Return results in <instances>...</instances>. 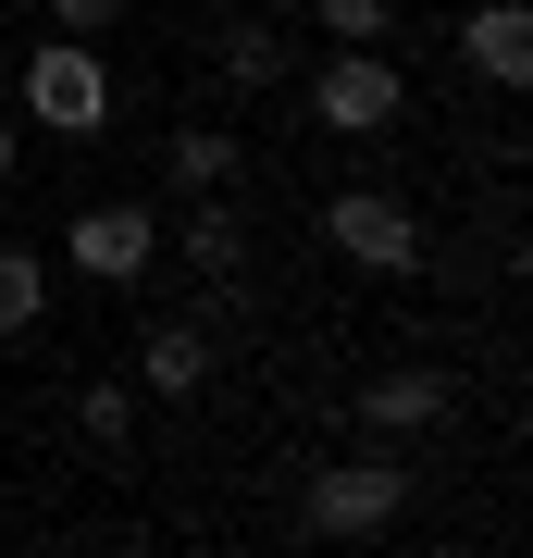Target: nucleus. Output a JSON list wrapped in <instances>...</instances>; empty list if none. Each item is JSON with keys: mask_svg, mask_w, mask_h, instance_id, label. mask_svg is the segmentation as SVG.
I'll return each mask as SVG.
<instances>
[{"mask_svg": "<svg viewBox=\"0 0 533 558\" xmlns=\"http://www.w3.org/2000/svg\"><path fill=\"white\" fill-rule=\"evenodd\" d=\"M459 62H472L484 87H533V13L521 0H472V13H459Z\"/></svg>", "mask_w": 533, "mask_h": 558, "instance_id": "nucleus-6", "label": "nucleus"}, {"mask_svg": "<svg viewBox=\"0 0 533 558\" xmlns=\"http://www.w3.org/2000/svg\"><path fill=\"white\" fill-rule=\"evenodd\" d=\"M397 497H410V472H397V459H348V472L311 484V534H385Z\"/></svg>", "mask_w": 533, "mask_h": 558, "instance_id": "nucleus-5", "label": "nucleus"}, {"mask_svg": "<svg viewBox=\"0 0 533 558\" xmlns=\"http://www.w3.org/2000/svg\"><path fill=\"white\" fill-rule=\"evenodd\" d=\"M38 311H50V260L38 248H0V336H25Z\"/></svg>", "mask_w": 533, "mask_h": 558, "instance_id": "nucleus-10", "label": "nucleus"}, {"mask_svg": "<svg viewBox=\"0 0 533 558\" xmlns=\"http://www.w3.org/2000/svg\"><path fill=\"white\" fill-rule=\"evenodd\" d=\"M397 112H410V75L385 62V38H373V50H336V62L311 75V124H336V137H385Z\"/></svg>", "mask_w": 533, "mask_h": 558, "instance_id": "nucleus-2", "label": "nucleus"}, {"mask_svg": "<svg viewBox=\"0 0 533 558\" xmlns=\"http://www.w3.org/2000/svg\"><path fill=\"white\" fill-rule=\"evenodd\" d=\"M161 174H174V186H198V199H211V186H237V174H249V149L223 137V124H174V149H161Z\"/></svg>", "mask_w": 533, "mask_h": 558, "instance_id": "nucleus-9", "label": "nucleus"}, {"mask_svg": "<svg viewBox=\"0 0 533 558\" xmlns=\"http://www.w3.org/2000/svg\"><path fill=\"white\" fill-rule=\"evenodd\" d=\"M323 236H336L360 274H422V223L385 199V186H336L323 199Z\"/></svg>", "mask_w": 533, "mask_h": 558, "instance_id": "nucleus-3", "label": "nucleus"}, {"mask_svg": "<svg viewBox=\"0 0 533 558\" xmlns=\"http://www.w3.org/2000/svg\"><path fill=\"white\" fill-rule=\"evenodd\" d=\"M0 174H13V124H0Z\"/></svg>", "mask_w": 533, "mask_h": 558, "instance_id": "nucleus-16", "label": "nucleus"}, {"mask_svg": "<svg viewBox=\"0 0 533 558\" xmlns=\"http://www.w3.org/2000/svg\"><path fill=\"white\" fill-rule=\"evenodd\" d=\"M25 112H38L50 137H99V124H112V62L50 25V38L25 50Z\"/></svg>", "mask_w": 533, "mask_h": 558, "instance_id": "nucleus-1", "label": "nucleus"}, {"mask_svg": "<svg viewBox=\"0 0 533 558\" xmlns=\"http://www.w3.org/2000/svg\"><path fill=\"white\" fill-rule=\"evenodd\" d=\"M385 25H397V0H323V38L336 50H373Z\"/></svg>", "mask_w": 533, "mask_h": 558, "instance_id": "nucleus-13", "label": "nucleus"}, {"mask_svg": "<svg viewBox=\"0 0 533 558\" xmlns=\"http://www.w3.org/2000/svg\"><path fill=\"white\" fill-rule=\"evenodd\" d=\"M447 422V373H373L360 385V435H422Z\"/></svg>", "mask_w": 533, "mask_h": 558, "instance_id": "nucleus-7", "label": "nucleus"}, {"mask_svg": "<svg viewBox=\"0 0 533 558\" xmlns=\"http://www.w3.org/2000/svg\"><path fill=\"white\" fill-rule=\"evenodd\" d=\"M137 385H149V398H198V385H211V336H198V323H149Z\"/></svg>", "mask_w": 533, "mask_h": 558, "instance_id": "nucleus-8", "label": "nucleus"}, {"mask_svg": "<svg viewBox=\"0 0 533 558\" xmlns=\"http://www.w3.org/2000/svg\"><path fill=\"white\" fill-rule=\"evenodd\" d=\"M112 13H124V0H50V25H62V38H99Z\"/></svg>", "mask_w": 533, "mask_h": 558, "instance_id": "nucleus-15", "label": "nucleus"}, {"mask_svg": "<svg viewBox=\"0 0 533 558\" xmlns=\"http://www.w3.org/2000/svg\"><path fill=\"white\" fill-rule=\"evenodd\" d=\"M75 422H87V435H99V447H112V435H124V422H137V398H124V385H87V410H75Z\"/></svg>", "mask_w": 533, "mask_h": 558, "instance_id": "nucleus-14", "label": "nucleus"}, {"mask_svg": "<svg viewBox=\"0 0 533 558\" xmlns=\"http://www.w3.org/2000/svg\"><path fill=\"white\" fill-rule=\"evenodd\" d=\"M286 75V38L274 25H237V38H223V87H274Z\"/></svg>", "mask_w": 533, "mask_h": 558, "instance_id": "nucleus-12", "label": "nucleus"}, {"mask_svg": "<svg viewBox=\"0 0 533 558\" xmlns=\"http://www.w3.org/2000/svg\"><path fill=\"white\" fill-rule=\"evenodd\" d=\"M186 260H198V274H237V260H249V236H237V211H223V186H211V199L186 211Z\"/></svg>", "mask_w": 533, "mask_h": 558, "instance_id": "nucleus-11", "label": "nucleus"}, {"mask_svg": "<svg viewBox=\"0 0 533 558\" xmlns=\"http://www.w3.org/2000/svg\"><path fill=\"white\" fill-rule=\"evenodd\" d=\"M62 260H75L87 286H137L149 260H161V223H149L137 199H99V211H75V236H62Z\"/></svg>", "mask_w": 533, "mask_h": 558, "instance_id": "nucleus-4", "label": "nucleus"}]
</instances>
